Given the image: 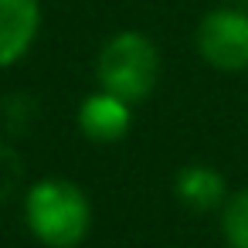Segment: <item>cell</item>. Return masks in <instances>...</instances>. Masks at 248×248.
I'll return each mask as SVG.
<instances>
[{"label":"cell","instance_id":"8992f818","mask_svg":"<svg viewBox=\"0 0 248 248\" xmlns=\"http://www.w3.org/2000/svg\"><path fill=\"white\" fill-rule=\"evenodd\" d=\"M228 194H231V187H228L224 173L214 170L211 163H187L173 177V197L190 214H217L221 204L228 201Z\"/></svg>","mask_w":248,"mask_h":248},{"label":"cell","instance_id":"3957f363","mask_svg":"<svg viewBox=\"0 0 248 248\" xmlns=\"http://www.w3.org/2000/svg\"><path fill=\"white\" fill-rule=\"evenodd\" d=\"M197 58L221 72V75H241L248 72V11L245 7H211L194 31Z\"/></svg>","mask_w":248,"mask_h":248},{"label":"cell","instance_id":"52a82bcc","mask_svg":"<svg viewBox=\"0 0 248 248\" xmlns=\"http://www.w3.org/2000/svg\"><path fill=\"white\" fill-rule=\"evenodd\" d=\"M217 231L224 248H248V187L228 194L217 211Z\"/></svg>","mask_w":248,"mask_h":248},{"label":"cell","instance_id":"6da1fadb","mask_svg":"<svg viewBox=\"0 0 248 248\" xmlns=\"http://www.w3.org/2000/svg\"><path fill=\"white\" fill-rule=\"evenodd\" d=\"M21 217L28 234L45 248H78L92 231V201L68 177H41L24 190Z\"/></svg>","mask_w":248,"mask_h":248},{"label":"cell","instance_id":"277c9868","mask_svg":"<svg viewBox=\"0 0 248 248\" xmlns=\"http://www.w3.org/2000/svg\"><path fill=\"white\" fill-rule=\"evenodd\" d=\"M45 0H0V72L17 68L38 45Z\"/></svg>","mask_w":248,"mask_h":248},{"label":"cell","instance_id":"5b68a950","mask_svg":"<svg viewBox=\"0 0 248 248\" xmlns=\"http://www.w3.org/2000/svg\"><path fill=\"white\" fill-rule=\"evenodd\" d=\"M133 102L106 92V89H95L89 92L82 102H78V112H75V123H78V133L89 140V143H99V146H112V143H123L133 129Z\"/></svg>","mask_w":248,"mask_h":248},{"label":"cell","instance_id":"7a4b0ae2","mask_svg":"<svg viewBox=\"0 0 248 248\" xmlns=\"http://www.w3.org/2000/svg\"><path fill=\"white\" fill-rule=\"evenodd\" d=\"M160 72H163V58H160L156 41L136 28H123V31L109 34L95 55L99 89H106L133 106L146 102L156 92Z\"/></svg>","mask_w":248,"mask_h":248}]
</instances>
